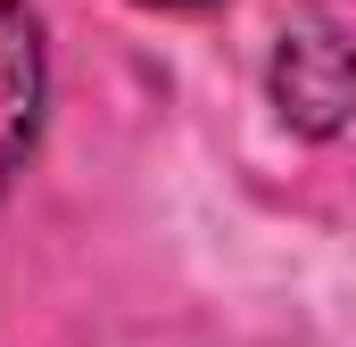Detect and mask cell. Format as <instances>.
Here are the masks:
<instances>
[{
    "label": "cell",
    "mask_w": 356,
    "mask_h": 347,
    "mask_svg": "<svg viewBox=\"0 0 356 347\" xmlns=\"http://www.w3.org/2000/svg\"><path fill=\"white\" fill-rule=\"evenodd\" d=\"M149 8H199V0H149Z\"/></svg>",
    "instance_id": "3957f363"
},
{
    "label": "cell",
    "mask_w": 356,
    "mask_h": 347,
    "mask_svg": "<svg viewBox=\"0 0 356 347\" xmlns=\"http://www.w3.org/2000/svg\"><path fill=\"white\" fill-rule=\"evenodd\" d=\"M266 91H273V108H282L290 133L332 141V133L356 116V33L332 17V8H298V17L273 33Z\"/></svg>",
    "instance_id": "6da1fadb"
},
{
    "label": "cell",
    "mask_w": 356,
    "mask_h": 347,
    "mask_svg": "<svg viewBox=\"0 0 356 347\" xmlns=\"http://www.w3.org/2000/svg\"><path fill=\"white\" fill-rule=\"evenodd\" d=\"M42 99H50V58H42V25L25 0H0V190L42 141Z\"/></svg>",
    "instance_id": "7a4b0ae2"
}]
</instances>
